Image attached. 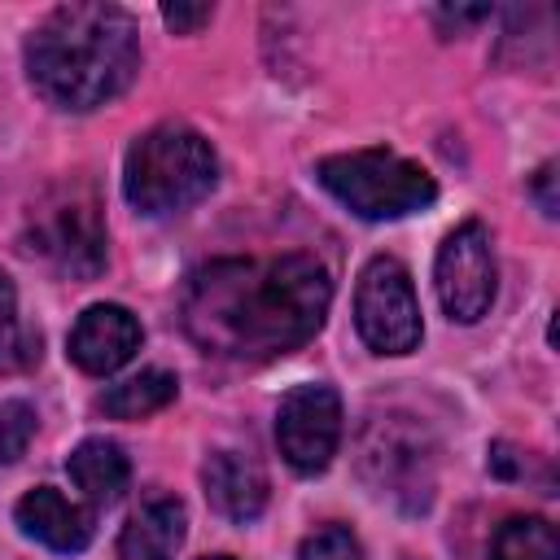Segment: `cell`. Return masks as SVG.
Returning a JSON list of instances; mask_svg holds the SVG:
<instances>
[{
  "instance_id": "14",
  "label": "cell",
  "mask_w": 560,
  "mask_h": 560,
  "mask_svg": "<svg viewBox=\"0 0 560 560\" xmlns=\"http://www.w3.org/2000/svg\"><path fill=\"white\" fill-rule=\"evenodd\" d=\"M66 468H70V481H74L96 508H109V503L127 490V481H131V464H127L122 446L109 442V438H83V442L70 451Z\"/></svg>"
},
{
  "instance_id": "24",
  "label": "cell",
  "mask_w": 560,
  "mask_h": 560,
  "mask_svg": "<svg viewBox=\"0 0 560 560\" xmlns=\"http://www.w3.org/2000/svg\"><path fill=\"white\" fill-rule=\"evenodd\" d=\"M201 560H232V556H201Z\"/></svg>"
},
{
  "instance_id": "4",
  "label": "cell",
  "mask_w": 560,
  "mask_h": 560,
  "mask_svg": "<svg viewBox=\"0 0 560 560\" xmlns=\"http://www.w3.org/2000/svg\"><path fill=\"white\" fill-rule=\"evenodd\" d=\"M359 477L398 512H424L438 490V442L407 411H381L359 429Z\"/></svg>"
},
{
  "instance_id": "12",
  "label": "cell",
  "mask_w": 560,
  "mask_h": 560,
  "mask_svg": "<svg viewBox=\"0 0 560 560\" xmlns=\"http://www.w3.org/2000/svg\"><path fill=\"white\" fill-rule=\"evenodd\" d=\"M201 486H206V499L214 503V512H223L236 525L262 516V508H267V472L245 451H214L201 464Z\"/></svg>"
},
{
  "instance_id": "23",
  "label": "cell",
  "mask_w": 560,
  "mask_h": 560,
  "mask_svg": "<svg viewBox=\"0 0 560 560\" xmlns=\"http://www.w3.org/2000/svg\"><path fill=\"white\" fill-rule=\"evenodd\" d=\"M481 18H490L486 4H477V9H438V22H451V26H468V22H481Z\"/></svg>"
},
{
  "instance_id": "1",
  "label": "cell",
  "mask_w": 560,
  "mask_h": 560,
  "mask_svg": "<svg viewBox=\"0 0 560 560\" xmlns=\"http://www.w3.org/2000/svg\"><path fill=\"white\" fill-rule=\"evenodd\" d=\"M332 276L315 254L214 258L184 284V328L206 354L276 359L311 341L328 315Z\"/></svg>"
},
{
  "instance_id": "11",
  "label": "cell",
  "mask_w": 560,
  "mask_h": 560,
  "mask_svg": "<svg viewBox=\"0 0 560 560\" xmlns=\"http://www.w3.org/2000/svg\"><path fill=\"white\" fill-rule=\"evenodd\" d=\"M13 521L26 538H35V542H44L48 551H61V556H74L92 542V512H83L79 503H70L52 486L26 490L13 508Z\"/></svg>"
},
{
  "instance_id": "15",
  "label": "cell",
  "mask_w": 560,
  "mask_h": 560,
  "mask_svg": "<svg viewBox=\"0 0 560 560\" xmlns=\"http://www.w3.org/2000/svg\"><path fill=\"white\" fill-rule=\"evenodd\" d=\"M175 389H179V381H175L171 372H162V368H144V372L118 381L109 394H101L96 407H101L105 416H114V420H140V416L162 411V407L175 398Z\"/></svg>"
},
{
  "instance_id": "7",
  "label": "cell",
  "mask_w": 560,
  "mask_h": 560,
  "mask_svg": "<svg viewBox=\"0 0 560 560\" xmlns=\"http://www.w3.org/2000/svg\"><path fill=\"white\" fill-rule=\"evenodd\" d=\"M26 249L44 254L48 262H57L61 271L92 280L105 267V219L101 206L88 188H70L61 197H52L44 210H35L31 232H26Z\"/></svg>"
},
{
  "instance_id": "6",
  "label": "cell",
  "mask_w": 560,
  "mask_h": 560,
  "mask_svg": "<svg viewBox=\"0 0 560 560\" xmlns=\"http://www.w3.org/2000/svg\"><path fill=\"white\" fill-rule=\"evenodd\" d=\"M354 324L368 350L376 354H411L424 337L420 302L411 289V271L394 254L368 258L354 289Z\"/></svg>"
},
{
  "instance_id": "8",
  "label": "cell",
  "mask_w": 560,
  "mask_h": 560,
  "mask_svg": "<svg viewBox=\"0 0 560 560\" xmlns=\"http://www.w3.org/2000/svg\"><path fill=\"white\" fill-rule=\"evenodd\" d=\"M433 289H438L442 311L455 324H477L494 306L499 271H494V249H490L486 223L468 219L442 241L438 262H433Z\"/></svg>"
},
{
  "instance_id": "19",
  "label": "cell",
  "mask_w": 560,
  "mask_h": 560,
  "mask_svg": "<svg viewBox=\"0 0 560 560\" xmlns=\"http://www.w3.org/2000/svg\"><path fill=\"white\" fill-rule=\"evenodd\" d=\"M298 560H368V556H363L359 538L346 525H324V529H315L302 542V556Z\"/></svg>"
},
{
  "instance_id": "10",
  "label": "cell",
  "mask_w": 560,
  "mask_h": 560,
  "mask_svg": "<svg viewBox=\"0 0 560 560\" xmlns=\"http://www.w3.org/2000/svg\"><path fill=\"white\" fill-rule=\"evenodd\" d=\"M140 337H144L140 332V319L127 306H118V302H92L74 319L66 350H70V359L88 376H109L122 363H131V354L140 350Z\"/></svg>"
},
{
  "instance_id": "2",
  "label": "cell",
  "mask_w": 560,
  "mask_h": 560,
  "mask_svg": "<svg viewBox=\"0 0 560 560\" xmlns=\"http://www.w3.org/2000/svg\"><path fill=\"white\" fill-rule=\"evenodd\" d=\"M136 70V18L118 4H61L26 39L31 88L57 109L88 114L122 96Z\"/></svg>"
},
{
  "instance_id": "5",
  "label": "cell",
  "mask_w": 560,
  "mask_h": 560,
  "mask_svg": "<svg viewBox=\"0 0 560 560\" xmlns=\"http://www.w3.org/2000/svg\"><path fill=\"white\" fill-rule=\"evenodd\" d=\"M315 179L359 219H402L438 201L433 175L389 149L332 153L315 166Z\"/></svg>"
},
{
  "instance_id": "21",
  "label": "cell",
  "mask_w": 560,
  "mask_h": 560,
  "mask_svg": "<svg viewBox=\"0 0 560 560\" xmlns=\"http://www.w3.org/2000/svg\"><path fill=\"white\" fill-rule=\"evenodd\" d=\"M529 192L538 197V210H542L547 219H556V210H560V197H556V166H551V162L534 171V179H529Z\"/></svg>"
},
{
  "instance_id": "13",
  "label": "cell",
  "mask_w": 560,
  "mask_h": 560,
  "mask_svg": "<svg viewBox=\"0 0 560 560\" xmlns=\"http://www.w3.org/2000/svg\"><path fill=\"white\" fill-rule=\"evenodd\" d=\"M188 534V512L175 494H149L122 525L114 560H171Z\"/></svg>"
},
{
  "instance_id": "18",
  "label": "cell",
  "mask_w": 560,
  "mask_h": 560,
  "mask_svg": "<svg viewBox=\"0 0 560 560\" xmlns=\"http://www.w3.org/2000/svg\"><path fill=\"white\" fill-rule=\"evenodd\" d=\"M39 346H44V337H39L35 328L4 324V328H0V376L35 368V363H39V354H44Z\"/></svg>"
},
{
  "instance_id": "3",
  "label": "cell",
  "mask_w": 560,
  "mask_h": 560,
  "mask_svg": "<svg viewBox=\"0 0 560 560\" xmlns=\"http://www.w3.org/2000/svg\"><path fill=\"white\" fill-rule=\"evenodd\" d=\"M219 179L210 140L188 122H158L127 149L122 197L140 214H175L197 206Z\"/></svg>"
},
{
  "instance_id": "16",
  "label": "cell",
  "mask_w": 560,
  "mask_h": 560,
  "mask_svg": "<svg viewBox=\"0 0 560 560\" xmlns=\"http://www.w3.org/2000/svg\"><path fill=\"white\" fill-rule=\"evenodd\" d=\"M490 560H560V538L547 516H508L490 538Z\"/></svg>"
},
{
  "instance_id": "9",
  "label": "cell",
  "mask_w": 560,
  "mask_h": 560,
  "mask_svg": "<svg viewBox=\"0 0 560 560\" xmlns=\"http://www.w3.org/2000/svg\"><path fill=\"white\" fill-rule=\"evenodd\" d=\"M276 442L289 468L324 472L341 442V398L332 385H293L276 411Z\"/></svg>"
},
{
  "instance_id": "20",
  "label": "cell",
  "mask_w": 560,
  "mask_h": 560,
  "mask_svg": "<svg viewBox=\"0 0 560 560\" xmlns=\"http://www.w3.org/2000/svg\"><path fill=\"white\" fill-rule=\"evenodd\" d=\"M210 4H162V22L175 31V35H197L206 22H210Z\"/></svg>"
},
{
  "instance_id": "22",
  "label": "cell",
  "mask_w": 560,
  "mask_h": 560,
  "mask_svg": "<svg viewBox=\"0 0 560 560\" xmlns=\"http://www.w3.org/2000/svg\"><path fill=\"white\" fill-rule=\"evenodd\" d=\"M13 315H18V289H13L9 271H0V328L13 324Z\"/></svg>"
},
{
  "instance_id": "17",
  "label": "cell",
  "mask_w": 560,
  "mask_h": 560,
  "mask_svg": "<svg viewBox=\"0 0 560 560\" xmlns=\"http://www.w3.org/2000/svg\"><path fill=\"white\" fill-rule=\"evenodd\" d=\"M35 424L39 420H35V407L26 398H4L0 402V468L22 459V451L35 438Z\"/></svg>"
}]
</instances>
